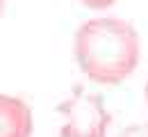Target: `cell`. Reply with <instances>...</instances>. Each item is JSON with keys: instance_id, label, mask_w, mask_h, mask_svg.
I'll list each match as a JSON object with an SVG mask.
<instances>
[{"instance_id": "obj_1", "label": "cell", "mask_w": 148, "mask_h": 137, "mask_svg": "<svg viewBox=\"0 0 148 137\" xmlns=\"http://www.w3.org/2000/svg\"><path fill=\"white\" fill-rule=\"evenodd\" d=\"M73 53L82 76L91 82L119 85L137 71L141 39L130 21L96 16L75 30Z\"/></svg>"}, {"instance_id": "obj_2", "label": "cell", "mask_w": 148, "mask_h": 137, "mask_svg": "<svg viewBox=\"0 0 148 137\" xmlns=\"http://www.w3.org/2000/svg\"><path fill=\"white\" fill-rule=\"evenodd\" d=\"M62 114L59 137H107L112 126V112L105 105V98L96 92H87L82 85L57 105Z\"/></svg>"}, {"instance_id": "obj_3", "label": "cell", "mask_w": 148, "mask_h": 137, "mask_svg": "<svg viewBox=\"0 0 148 137\" xmlns=\"http://www.w3.org/2000/svg\"><path fill=\"white\" fill-rule=\"evenodd\" d=\"M34 114L32 107L18 96L0 94V137H32Z\"/></svg>"}, {"instance_id": "obj_4", "label": "cell", "mask_w": 148, "mask_h": 137, "mask_svg": "<svg viewBox=\"0 0 148 137\" xmlns=\"http://www.w3.org/2000/svg\"><path fill=\"white\" fill-rule=\"evenodd\" d=\"M116 137H148V123H130L119 130Z\"/></svg>"}, {"instance_id": "obj_5", "label": "cell", "mask_w": 148, "mask_h": 137, "mask_svg": "<svg viewBox=\"0 0 148 137\" xmlns=\"http://www.w3.org/2000/svg\"><path fill=\"white\" fill-rule=\"evenodd\" d=\"M80 2L89 9H110L112 5H116V0H80Z\"/></svg>"}, {"instance_id": "obj_6", "label": "cell", "mask_w": 148, "mask_h": 137, "mask_svg": "<svg viewBox=\"0 0 148 137\" xmlns=\"http://www.w3.org/2000/svg\"><path fill=\"white\" fill-rule=\"evenodd\" d=\"M5 9H7V0H0V19L5 16Z\"/></svg>"}, {"instance_id": "obj_7", "label": "cell", "mask_w": 148, "mask_h": 137, "mask_svg": "<svg viewBox=\"0 0 148 137\" xmlns=\"http://www.w3.org/2000/svg\"><path fill=\"white\" fill-rule=\"evenodd\" d=\"M144 96H146V105H148V80H146V87H144Z\"/></svg>"}]
</instances>
